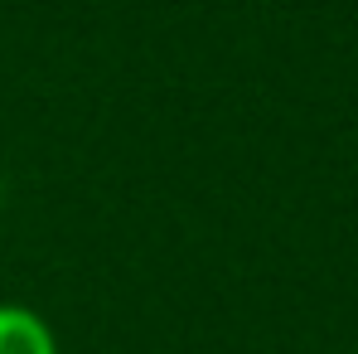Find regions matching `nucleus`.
I'll list each match as a JSON object with an SVG mask.
<instances>
[{
  "label": "nucleus",
  "mask_w": 358,
  "mask_h": 354,
  "mask_svg": "<svg viewBox=\"0 0 358 354\" xmlns=\"http://www.w3.org/2000/svg\"><path fill=\"white\" fill-rule=\"evenodd\" d=\"M0 354H59L54 330L29 306H0Z\"/></svg>",
  "instance_id": "1"
},
{
  "label": "nucleus",
  "mask_w": 358,
  "mask_h": 354,
  "mask_svg": "<svg viewBox=\"0 0 358 354\" xmlns=\"http://www.w3.org/2000/svg\"><path fill=\"white\" fill-rule=\"evenodd\" d=\"M0 209H5V179H0Z\"/></svg>",
  "instance_id": "2"
}]
</instances>
